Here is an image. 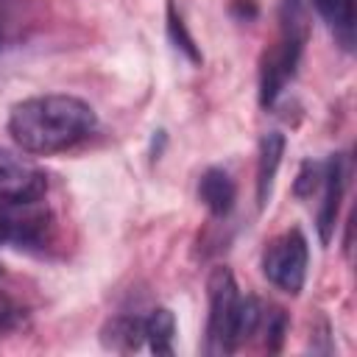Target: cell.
<instances>
[{
  "instance_id": "cell-1",
  "label": "cell",
  "mask_w": 357,
  "mask_h": 357,
  "mask_svg": "<svg viewBox=\"0 0 357 357\" xmlns=\"http://www.w3.org/2000/svg\"><path fill=\"white\" fill-rule=\"evenodd\" d=\"M98 126L95 109L75 95H33L8 114V134L25 153H59L84 142Z\"/></svg>"
},
{
  "instance_id": "cell-2",
  "label": "cell",
  "mask_w": 357,
  "mask_h": 357,
  "mask_svg": "<svg viewBox=\"0 0 357 357\" xmlns=\"http://www.w3.org/2000/svg\"><path fill=\"white\" fill-rule=\"evenodd\" d=\"M279 20H282L279 42L271 53H265L262 70H259V103L265 109L276 103V98L287 86V81L296 75V67L304 53L307 31H310L304 0H282Z\"/></svg>"
},
{
  "instance_id": "cell-3",
  "label": "cell",
  "mask_w": 357,
  "mask_h": 357,
  "mask_svg": "<svg viewBox=\"0 0 357 357\" xmlns=\"http://www.w3.org/2000/svg\"><path fill=\"white\" fill-rule=\"evenodd\" d=\"M209 290V318H206V354L234 351V318L240 307V290L229 268H215L206 282Z\"/></svg>"
},
{
  "instance_id": "cell-4",
  "label": "cell",
  "mask_w": 357,
  "mask_h": 357,
  "mask_svg": "<svg viewBox=\"0 0 357 357\" xmlns=\"http://www.w3.org/2000/svg\"><path fill=\"white\" fill-rule=\"evenodd\" d=\"M307 262H310L307 237L298 229H290L268 243L262 254V273L282 293L298 296L307 279Z\"/></svg>"
},
{
  "instance_id": "cell-5",
  "label": "cell",
  "mask_w": 357,
  "mask_h": 357,
  "mask_svg": "<svg viewBox=\"0 0 357 357\" xmlns=\"http://www.w3.org/2000/svg\"><path fill=\"white\" fill-rule=\"evenodd\" d=\"M50 209L42 198L33 201H0V243L8 245H45L50 237Z\"/></svg>"
},
{
  "instance_id": "cell-6",
  "label": "cell",
  "mask_w": 357,
  "mask_h": 357,
  "mask_svg": "<svg viewBox=\"0 0 357 357\" xmlns=\"http://www.w3.org/2000/svg\"><path fill=\"white\" fill-rule=\"evenodd\" d=\"M47 190V178L31 159L0 148V201H33Z\"/></svg>"
},
{
  "instance_id": "cell-7",
  "label": "cell",
  "mask_w": 357,
  "mask_h": 357,
  "mask_svg": "<svg viewBox=\"0 0 357 357\" xmlns=\"http://www.w3.org/2000/svg\"><path fill=\"white\" fill-rule=\"evenodd\" d=\"M346 187V173H343V159L332 156L324 162V181H321V209H318V237L326 245L332 240L337 212H340V198Z\"/></svg>"
},
{
  "instance_id": "cell-8",
  "label": "cell",
  "mask_w": 357,
  "mask_h": 357,
  "mask_svg": "<svg viewBox=\"0 0 357 357\" xmlns=\"http://www.w3.org/2000/svg\"><path fill=\"white\" fill-rule=\"evenodd\" d=\"M282 156H284V134H279V131L262 134L259 153H257V206L259 209H265L268 201H271Z\"/></svg>"
},
{
  "instance_id": "cell-9",
  "label": "cell",
  "mask_w": 357,
  "mask_h": 357,
  "mask_svg": "<svg viewBox=\"0 0 357 357\" xmlns=\"http://www.w3.org/2000/svg\"><path fill=\"white\" fill-rule=\"evenodd\" d=\"M234 181L223 167H206L198 178V198L209 209L212 218H226L234 206Z\"/></svg>"
},
{
  "instance_id": "cell-10",
  "label": "cell",
  "mask_w": 357,
  "mask_h": 357,
  "mask_svg": "<svg viewBox=\"0 0 357 357\" xmlns=\"http://www.w3.org/2000/svg\"><path fill=\"white\" fill-rule=\"evenodd\" d=\"M343 50L354 47V0H310Z\"/></svg>"
},
{
  "instance_id": "cell-11",
  "label": "cell",
  "mask_w": 357,
  "mask_h": 357,
  "mask_svg": "<svg viewBox=\"0 0 357 357\" xmlns=\"http://www.w3.org/2000/svg\"><path fill=\"white\" fill-rule=\"evenodd\" d=\"M145 340V318L139 315H117L103 326V346L112 351H137Z\"/></svg>"
},
{
  "instance_id": "cell-12",
  "label": "cell",
  "mask_w": 357,
  "mask_h": 357,
  "mask_svg": "<svg viewBox=\"0 0 357 357\" xmlns=\"http://www.w3.org/2000/svg\"><path fill=\"white\" fill-rule=\"evenodd\" d=\"M165 28H167L170 45H173L190 64H201V61H204L201 47L195 45V39H192V33H190V28H187V22H184V14H181V8H178L176 0H167V8H165Z\"/></svg>"
},
{
  "instance_id": "cell-13",
  "label": "cell",
  "mask_w": 357,
  "mask_h": 357,
  "mask_svg": "<svg viewBox=\"0 0 357 357\" xmlns=\"http://www.w3.org/2000/svg\"><path fill=\"white\" fill-rule=\"evenodd\" d=\"M173 337H176V318L167 307H156L145 315V340L153 354H173Z\"/></svg>"
},
{
  "instance_id": "cell-14",
  "label": "cell",
  "mask_w": 357,
  "mask_h": 357,
  "mask_svg": "<svg viewBox=\"0 0 357 357\" xmlns=\"http://www.w3.org/2000/svg\"><path fill=\"white\" fill-rule=\"evenodd\" d=\"M321 181H324V162H312L307 159L293 181V192L298 198H310L315 190H321Z\"/></svg>"
},
{
  "instance_id": "cell-15",
  "label": "cell",
  "mask_w": 357,
  "mask_h": 357,
  "mask_svg": "<svg viewBox=\"0 0 357 357\" xmlns=\"http://www.w3.org/2000/svg\"><path fill=\"white\" fill-rule=\"evenodd\" d=\"M259 326H265V343L271 351H279L282 349V337H284V329H287V318L279 307H271V310H262V321Z\"/></svg>"
},
{
  "instance_id": "cell-16",
  "label": "cell",
  "mask_w": 357,
  "mask_h": 357,
  "mask_svg": "<svg viewBox=\"0 0 357 357\" xmlns=\"http://www.w3.org/2000/svg\"><path fill=\"white\" fill-rule=\"evenodd\" d=\"M17 318H20V307H17V301H14L6 290H0V332L8 329V326H14Z\"/></svg>"
},
{
  "instance_id": "cell-17",
  "label": "cell",
  "mask_w": 357,
  "mask_h": 357,
  "mask_svg": "<svg viewBox=\"0 0 357 357\" xmlns=\"http://www.w3.org/2000/svg\"><path fill=\"white\" fill-rule=\"evenodd\" d=\"M0 39H3V33H0Z\"/></svg>"
}]
</instances>
